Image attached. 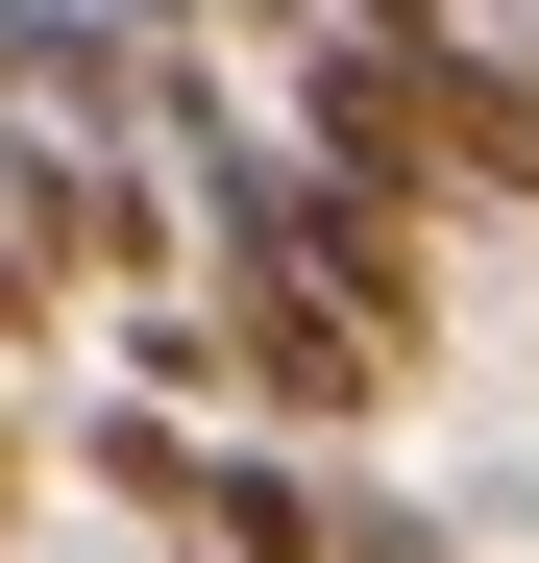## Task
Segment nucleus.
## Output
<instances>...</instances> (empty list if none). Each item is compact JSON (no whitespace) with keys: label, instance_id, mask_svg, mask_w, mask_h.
Returning a JSON list of instances; mask_svg holds the SVG:
<instances>
[{"label":"nucleus","instance_id":"nucleus-8","mask_svg":"<svg viewBox=\"0 0 539 563\" xmlns=\"http://www.w3.org/2000/svg\"><path fill=\"white\" fill-rule=\"evenodd\" d=\"M99 25H123V49H197V25H245V0H99Z\"/></svg>","mask_w":539,"mask_h":563},{"label":"nucleus","instance_id":"nucleus-1","mask_svg":"<svg viewBox=\"0 0 539 563\" xmlns=\"http://www.w3.org/2000/svg\"><path fill=\"white\" fill-rule=\"evenodd\" d=\"M172 539H197V563H343V465H319V441H270V417H221Z\"/></svg>","mask_w":539,"mask_h":563},{"label":"nucleus","instance_id":"nucleus-7","mask_svg":"<svg viewBox=\"0 0 539 563\" xmlns=\"http://www.w3.org/2000/svg\"><path fill=\"white\" fill-rule=\"evenodd\" d=\"M343 563H441V515L417 490H343Z\"/></svg>","mask_w":539,"mask_h":563},{"label":"nucleus","instance_id":"nucleus-6","mask_svg":"<svg viewBox=\"0 0 539 563\" xmlns=\"http://www.w3.org/2000/svg\"><path fill=\"white\" fill-rule=\"evenodd\" d=\"M25 490H50V417H25V367H0V563H25Z\"/></svg>","mask_w":539,"mask_h":563},{"label":"nucleus","instance_id":"nucleus-5","mask_svg":"<svg viewBox=\"0 0 539 563\" xmlns=\"http://www.w3.org/2000/svg\"><path fill=\"white\" fill-rule=\"evenodd\" d=\"M50 343H74V269H50L25 221H0V367H50Z\"/></svg>","mask_w":539,"mask_h":563},{"label":"nucleus","instance_id":"nucleus-9","mask_svg":"<svg viewBox=\"0 0 539 563\" xmlns=\"http://www.w3.org/2000/svg\"><path fill=\"white\" fill-rule=\"evenodd\" d=\"M172 563H197V539H172Z\"/></svg>","mask_w":539,"mask_h":563},{"label":"nucleus","instance_id":"nucleus-3","mask_svg":"<svg viewBox=\"0 0 539 563\" xmlns=\"http://www.w3.org/2000/svg\"><path fill=\"white\" fill-rule=\"evenodd\" d=\"M197 441H221V417H172V393H99V417H74V490L172 539V515H197Z\"/></svg>","mask_w":539,"mask_h":563},{"label":"nucleus","instance_id":"nucleus-2","mask_svg":"<svg viewBox=\"0 0 539 563\" xmlns=\"http://www.w3.org/2000/svg\"><path fill=\"white\" fill-rule=\"evenodd\" d=\"M417 123H441V197H539V74H515V49L441 25V49H417Z\"/></svg>","mask_w":539,"mask_h":563},{"label":"nucleus","instance_id":"nucleus-4","mask_svg":"<svg viewBox=\"0 0 539 563\" xmlns=\"http://www.w3.org/2000/svg\"><path fill=\"white\" fill-rule=\"evenodd\" d=\"M123 393H172V417H221V295L172 269V295H123Z\"/></svg>","mask_w":539,"mask_h":563}]
</instances>
